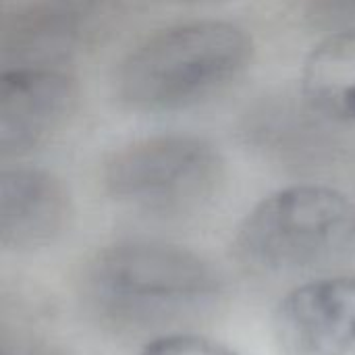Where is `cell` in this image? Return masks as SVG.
Returning a JSON list of instances; mask_svg holds the SVG:
<instances>
[{"label": "cell", "instance_id": "8fae6325", "mask_svg": "<svg viewBox=\"0 0 355 355\" xmlns=\"http://www.w3.org/2000/svg\"><path fill=\"white\" fill-rule=\"evenodd\" d=\"M306 15L320 29H355V0H308Z\"/></svg>", "mask_w": 355, "mask_h": 355}, {"label": "cell", "instance_id": "52a82bcc", "mask_svg": "<svg viewBox=\"0 0 355 355\" xmlns=\"http://www.w3.org/2000/svg\"><path fill=\"white\" fill-rule=\"evenodd\" d=\"M283 355H355V272L293 287L275 314Z\"/></svg>", "mask_w": 355, "mask_h": 355}, {"label": "cell", "instance_id": "8992f818", "mask_svg": "<svg viewBox=\"0 0 355 355\" xmlns=\"http://www.w3.org/2000/svg\"><path fill=\"white\" fill-rule=\"evenodd\" d=\"M79 98L60 67H4L0 77V156L21 158L58 133Z\"/></svg>", "mask_w": 355, "mask_h": 355}, {"label": "cell", "instance_id": "7c38bea8", "mask_svg": "<svg viewBox=\"0 0 355 355\" xmlns=\"http://www.w3.org/2000/svg\"><path fill=\"white\" fill-rule=\"evenodd\" d=\"M2 355H56L48 349H40V347H17L10 352H4Z\"/></svg>", "mask_w": 355, "mask_h": 355}, {"label": "cell", "instance_id": "ba28073f", "mask_svg": "<svg viewBox=\"0 0 355 355\" xmlns=\"http://www.w3.org/2000/svg\"><path fill=\"white\" fill-rule=\"evenodd\" d=\"M71 218L67 187L52 173L29 166L0 175V245L6 252H35L54 243Z\"/></svg>", "mask_w": 355, "mask_h": 355}, {"label": "cell", "instance_id": "7a4b0ae2", "mask_svg": "<svg viewBox=\"0 0 355 355\" xmlns=\"http://www.w3.org/2000/svg\"><path fill=\"white\" fill-rule=\"evenodd\" d=\"M233 252L252 275L295 287L355 272V202L327 185H291L241 220Z\"/></svg>", "mask_w": 355, "mask_h": 355}, {"label": "cell", "instance_id": "30bf717a", "mask_svg": "<svg viewBox=\"0 0 355 355\" xmlns=\"http://www.w3.org/2000/svg\"><path fill=\"white\" fill-rule=\"evenodd\" d=\"M139 355H241L233 352L231 347L193 335V333H171V335H162L156 337L152 341H148L144 345V349Z\"/></svg>", "mask_w": 355, "mask_h": 355}, {"label": "cell", "instance_id": "9c48e42d", "mask_svg": "<svg viewBox=\"0 0 355 355\" xmlns=\"http://www.w3.org/2000/svg\"><path fill=\"white\" fill-rule=\"evenodd\" d=\"M302 92L312 112L355 125V29L329 35L310 52Z\"/></svg>", "mask_w": 355, "mask_h": 355}, {"label": "cell", "instance_id": "6da1fadb", "mask_svg": "<svg viewBox=\"0 0 355 355\" xmlns=\"http://www.w3.org/2000/svg\"><path fill=\"white\" fill-rule=\"evenodd\" d=\"M218 295L220 279L202 256L152 239L102 248L81 275L85 312L102 329L129 337L183 333L212 312Z\"/></svg>", "mask_w": 355, "mask_h": 355}, {"label": "cell", "instance_id": "277c9868", "mask_svg": "<svg viewBox=\"0 0 355 355\" xmlns=\"http://www.w3.org/2000/svg\"><path fill=\"white\" fill-rule=\"evenodd\" d=\"M216 146L189 133H164L119 148L104 164V189L116 204L154 218H185L208 208L225 185Z\"/></svg>", "mask_w": 355, "mask_h": 355}, {"label": "cell", "instance_id": "3957f363", "mask_svg": "<svg viewBox=\"0 0 355 355\" xmlns=\"http://www.w3.org/2000/svg\"><path fill=\"white\" fill-rule=\"evenodd\" d=\"M252 58V35L235 23H179L150 35L123 60L116 92L137 112L187 110L231 87Z\"/></svg>", "mask_w": 355, "mask_h": 355}, {"label": "cell", "instance_id": "4fadbf2b", "mask_svg": "<svg viewBox=\"0 0 355 355\" xmlns=\"http://www.w3.org/2000/svg\"><path fill=\"white\" fill-rule=\"evenodd\" d=\"M177 2H202V0H177Z\"/></svg>", "mask_w": 355, "mask_h": 355}, {"label": "cell", "instance_id": "5b68a950", "mask_svg": "<svg viewBox=\"0 0 355 355\" xmlns=\"http://www.w3.org/2000/svg\"><path fill=\"white\" fill-rule=\"evenodd\" d=\"M123 0H19L4 19V67H60L110 33Z\"/></svg>", "mask_w": 355, "mask_h": 355}]
</instances>
